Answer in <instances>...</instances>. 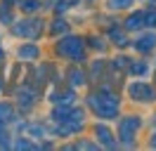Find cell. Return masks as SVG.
Masks as SVG:
<instances>
[{
  "mask_svg": "<svg viewBox=\"0 0 156 151\" xmlns=\"http://www.w3.org/2000/svg\"><path fill=\"white\" fill-rule=\"evenodd\" d=\"M14 33L17 36H24V38H36L40 33V24L38 21H21L14 26Z\"/></svg>",
  "mask_w": 156,
  "mask_h": 151,
  "instance_id": "5",
  "label": "cell"
},
{
  "mask_svg": "<svg viewBox=\"0 0 156 151\" xmlns=\"http://www.w3.org/2000/svg\"><path fill=\"white\" fill-rule=\"evenodd\" d=\"M5 146H7V132L0 128V149H5Z\"/></svg>",
  "mask_w": 156,
  "mask_h": 151,
  "instance_id": "21",
  "label": "cell"
},
{
  "mask_svg": "<svg viewBox=\"0 0 156 151\" xmlns=\"http://www.w3.org/2000/svg\"><path fill=\"white\" fill-rule=\"evenodd\" d=\"M12 106L10 104H0V123H7V121H12Z\"/></svg>",
  "mask_w": 156,
  "mask_h": 151,
  "instance_id": "12",
  "label": "cell"
},
{
  "mask_svg": "<svg viewBox=\"0 0 156 151\" xmlns=\"http://www.w3.org/2000/svg\"><path fill=\"white\" fill-rule=\"evenodd\" d=\"M133 0H109V7H114V9H123V7H128Z\"/></svg>",
  "mask_w": 156,
  "mask_h": 151,
  "instance_id": "17",
  "label": "cell"
},
{
  "mask_svg": "<svg viewBox=\"0 0 156 151\" xmlns=\"http://www.w3.org/2000/svg\"><path fill=\"white\" fill-rule=\"evenodd\" d=\"M69 78H71V85H83V83H85V73L78 71V68H71Z\"/></svg>",
  "mask_w": 156,
  "mask_h": 151,
  "instance_id": "11",
  "label": "cell"
},
{
  "mask_svg": "<svg viewBox=\"0 0 156 151\" xmlns=\"http://www.w3.org/2000/svg\"><path fill=\"white\" fill-rule=\"evenodd\" d=\"M21 9H24V12H36V9H38V0H24V2H21Z\"/></svg>",
  "mask_w": 156,
  "mask_h": 151,
  "instance_id": "15",
  "label": "cell"
},
{
  "mask_svg": "<svg viewBox=\"0 0 156 151\" xmlns=\"http://www.w3.org/2000/svg\"><path fill=\"white\" fill-rule=\"evenodd\" d=\"M17 94H19V102H24V106H31V104H33V97H36V92L29 90V87H21Z\"/></svg>",
  "mask_w": 156,
  "mask_h": 151,
  "instance_id": "10",
  "label": "cell"
},
{
  "mask_svg": "<svg viewBox=\"0 0 156 151\" xmlns=\"http://www.w3.org/2000/svg\"><path fill=\"white\" fill-rule=\"evenodd\" d=\"M142 26H144V12H137V14H133V17L126 21L128 31H135V28H142Z\"/></svg>",
  "mask_w": 156,
  "mask_h": 151,
  "instance_id": "8",
  "label": "cell"
},
{
  "mask_svg": "<svg viewBox=\"0 0 156 151\" xmlns=\"http://www.w3.org/2000/svg\"><path fill=\"white\" fill-rule=\"evenodd\" d=\"M64 31H66V21H55L52 33H64Z\"/></svg>",
  "mask_w": 156,
  "mask_h": 151,
  "instance_id": "18",
  "label": "cell"
},
{
  "mask_svg": "<svg viewBox=\"0 0 156 151\" xmlns=\"http://www.w3.org/2000/svg\"><path fill=\"white\" fill-rule=\"evenodd\" d=\"M130 71H133V73H144L147 64H130Z\"/></svg>",
  "mask_w": 156,
  "mask_h": 151,
  "instance_id": "19",
  "label": "cell"
},
{
  "mask_svg": "<svg viewBox=\"0 0 156 151\" xmlns=\"http://www.w3.org/2000/svg\"><path fill=\"white\" fill-rule=\"evenodd\" d=\"M111 40H116V45H128V40H126V36L121 33V31H111Z\"/></svg>",
  "mask_w": 156,
  "mask_h": 151,
  "instance_id": "16",
  "label": "cell"
},
{
  "mask_svg": "<svg viewBox=\"0 0 156 151\" xmlns=\"http://www.w3.org/2000/svg\"><path fill=\"white\" fill-rule=\"evenodd\" d=\"M140 128V118L137 116H126L123 121L118 123V135L123 144H133V137H135V130Z\"/></svg>",
  "mask_w": 156,
  "mask_h": 151,
  "instance_id": "3",
  "label": "cell"
},
{
  "mask_svg": "<svg viewBox=\"0 0 156 151\" xmlns=\"http://www.w3.org/2000/svg\"><path fill=\"white\" fill-rule=\"evenodd\" d=\"M130 97L133 99H137V102H149L151 97H154V90L149 87V85H144V83H135V85H130Z\"/></svg>",
  "mask_w": 156,
  "mask_h": 151,
  "instance_id": "4",
  "label": "cell"
},
{
  "mask_svg": "<svg viewBox=\"0 0 156 151\" xmlns=\"http://www.w3.org/2000/svg\"><path fill=\"white\" fill-rule=\"evenodd\" d=\"M95 135H97V139L102 142L104 146H109V149H114V146H116V139L111 137V132H109L104 125H97V128H95Z\"/></svg>",
  "mask_w": 156,
  "mask_h": 151,
  "instance_id": "6",
  "label": "cell"
},
{
  "mask_svg": "<svg viewBox=\"0 0 156 151\" xmlns=\"http://www.w3.org/2000/svg\"><path fill=\"white\" fill-rule=\"evenodd\" d=\"M14 146H17V149H33V144H31V142H26V139H19Z\"/></svg>",
  "mask_w": 156,
  "mask_h": 151,
  "instance_id": "20",
  "label": "cell"
},
{
  "mask_svg": "<svg viewBox=\"0 0 156 151\" xmlns=\"http://www.w3.org/2000/svg\"><path fill=\"white\" fill-rule=\"evenodd\" d=\"M52 99H55L57 104H62V106H69V104H71V99H73V94H71V92H64V94H55Z\"/></svg>",
  "mask_w": 156,
  "mask_h": 151,
  "instance_id": "13",
  "label": "cell"
},
{
  "mask_svg": "<svg viewBox=\"0 0 156 151\" xmlns=\"http://www.w3.org/2000/svg\"><path fill=\"white\" fill-rule=\"evenodd\" d=\"M151 146H156V135H154V137H151Z\"/></svg>",
  "mask_w": 156,
  "mask_h": 151,
  "instance_id": "23",
  "label": "cell"
},
{
  "mask_svg": "<svg viewBox=\"0 0 156 151\" xmlns=\"http://www.w3.org/2000/svg\"><path fill=\"white\" fill-rule=\"evenodd\" d=\"M90 106H92V111L97 113V116H102V118H114L118 111V99L116 94H109V92H97L92 94L88 99Z\"/></svg>",
  "mask_w": 156,
  "mask_h": 151,
  "instance_id": "1",
  "label": "cell"
},
{
  "mask_svg": "<svg viewBox=\"0 0 156 151\" xmlns=\"http://www.w3.org/2000/svg\"><path fill=\"white\" fill-rule=\"evenodd\" d=\"M57 52L64 57H71V59H80L83 57V43L78 40V38H64V40H59L57 45Z\"/></svg>",
  "mask_w": 156,
  "mask_h": 151,
  "instance_id": "2",
  "label": "cell"
},
{
  "mask_svg": "<svg viewBox=\"0 0 156 151\" xmlns=\"http://www.w3.org/2000/svg\"><path fill=\"white\" fill-rule=\"evenodd\" d=\"M144 26H156V9L144 12Z\"/></svg>",
  "mask_w": 156,
  "mask_h": 151,
  "instance_id": "14",
  "label": "cell"
},
{
  "mask_svg": "<svg viewBox=\"0 0 156 151\" xmlns=\"http://www.w3.org/2000/svg\"><path fill=\"white\" fill-rule=\"evenodd\" d=\"M95 144H90V142H78V149H92Z\"/></svg>",
  "mask_w": 156,
  "mask_h": 151,
  "instance_id": "22",
  "label": "cell"
},
{
  "mask_svg": "<svg viewBox=\"0 0 156 151\" xmlns=\"http://www.w3.org/2000/svg\"><path fill=\"white\" fill-rule=\"evenodd\" d=\"M0 59H2V50H0Z\"/></svg>",
  "mask_w": 156,
  "mask_h": 151,
  "instance_id": "24",
  "label": "cell"
},
{
  "mask_svg": "<svg viewBox=\"0 0 156 151\" xmlns=\"http://www.w3.org/2000/svg\"><path fill=\"white\" fill-rule=\"evenodd\" d=\"M154 47H156V36H154V33L142 36V38L135 43V50H140V52H149V50H154Z\"/></svg>",
  "mask_w": 156,
  "mask_h": 151,
  "instance_id": "7",
  "label": "cell"
},
{
  "mask_svg": "<svg viewBox=\"0 0 156 151\" xmlns=\"http://www.w3.org/2000/svg\"><path fill=\"white\" fill-rule=\"evenodd\" d=\"M19 57L31 61V59H36V57H38V47H36V45H24V47L19 50Z\"/></svg>",
  "mask_w": 156,
  "mask_h": 151,
  "instance_id": "9",
  "label": "cell"
}]
</instances>
